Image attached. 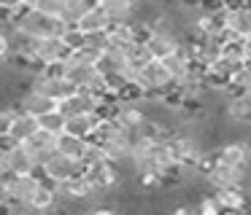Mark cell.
<instances>
[{
  "label": "cell",
  "instance_id": "8992f818",
  "mask_svg": "<svg viewBox=\"0 0 251 215\" xmlns=\"http://www.w3.org/2000/svg\"><path fill=\"white\" fill-rule=\"evenodd\" d=\"M6 159H8V172H14V175H38V170H41L38 159L27 148V143H11L8 140Z\"/></svg>",
  "mask_w": 251,
  "mask_h": 215
},
{
  "label": "cell",
  "instance_id": "7a4b0ae2",
  "mask_svg": "<svg viewBox=\"0 0 251 215\" xmlns=\"http://www.w3.org/2000/svg\"><path fill=\"white\" fill-rule=\"evenodd\" d=\"M205 183L213 191H229V188L246 191L251 183V175L249 170H240V167H227V164H219V161H211L205 170Z\"/></svg>",
  "mask_w": 251,
  "mask_h": 215
},
{
  "label": "cell",
  "instance_id": "f546056e",
  "mask_svg": "<svg viewBox=\"0 0 251 215\" xmlns=\"http://www.w3.org/2000/svg\"><path fill=\"white\" fill-rule=\"evenodd\" d=\"M41 0H25V5H30V8H38Z\"/></svg>",
  "mask_w": 251,
  "mask_h": 215
},
{
  "label": "cell",
  "instance_id": "83f0119b",
  "mask_svg": "<svg viewBox=\"0 0 251 215\" xmlns=\"http://www.w3.org/2000/svg\"><path fill=\"white\" fill-rule=\"evenodd\" d=\"M0 8L14 11V14H17L19 8H25V0H0Z\"/></svg>",
  "mask_w": 251,
  "mask_h": 215
},
{
  "label": "cell",
  "instance_id": "3957f363",
  "mask_svg": "<svg viewBox=\"0 0 251 215\" xmlns=\"http://www.w3.org/2000/svg\"><path fill=\"white\" fill-rule=\"evenodd\" d=\"M38 175L49 177V180H54V183H68V180H73V177L87 175V167H84L78 159H71V156H65V153L57 150V153H51L49 159L41 164Z\"/></svg>",
  "mask_w": 251,
  "mask_h": 215
},
{
  "label": "cell",
  "instance_id": "9c48e42d",
  "mask_svg": "<svg viewBox=\"0 0 251 215\" xmlns=\"http://www.w3.org/2000/svg\"><path fill=\"white\" fill-rule=\"evenodd\" d=\"M33 89H38V91H44L46 97L62 102V100H68L71 94H76L78 86L73 84V81H68V78H44L41 73H35L33 75Z\"/></svg>",
  "mask_w": 251,
  "mask_h": 215
},
{
  "label": "cell",
  "instance_id": "1f68e13d",
  "mask_svg": "<svg viewBox=\"0 0 251 215\" xmlns=\"http://www.w3.org/2000/svg\"><path fill=\"white\" fill-rule=\"evenodd\" d=\"M95 3H103V0H95Z\"/></svg>",
  "mask_w": 251,
  "mask_h": 215
},
{
  "label": "cell",
  "instance_id": "30bf717a",
  "mask_svg": "<svg viewBox=\"0 0 251 215\" xmlns=\"http://www.w3.org/2000/svg\"><path fill=\"white\" fill-rule=\"evenodd\" d=\"M143 41L154 59H168L181 48V35H176V32H146Z\"/></svg>",
  "mask_w": 251,
  "mask_h": 215
},
{
  "label": "cell",
  "instance_id": "484cf974",
  "mask_svg": "<svg viewBox=\"0 0 251 215\" xmlns=\"http://www.w3.org/2000/svg\"><path fill=\"white\" fill-rule=\"evenodd\" d=\"M8 59H11V41L6 30H0V64H6Z\"/></svg>",
  "mask_w": 251,
  "mask_h": 215
},
{
  "label": "cell",
  "instance_id": "7402d4cb",
  "mask_svg": "<svg viewBox=\"0 0 251 215\" xmlns=\"http://www.w3.org/2000/svg\"><path fill=\"white\" fill-rule=\"evenodd\" d=\"M38 124H41V129H46V132L62 134V132H65V124H68V116L60 110V108H57V110H51V113H46V116H41Z\"/></svg>",
  "mask_w": 251,
  "mask_h": 215
},
{
  "label": "cell",
  "instance_id": "9a60e30c",
  "mask_svg": "<svg viewBox=\"0 0 251 215\" xmlns=\"http://www.w3.org/2000/svg\"><path fill=\"white\" fill-rule=\"evenodd\" d=\"M38 129H41L38 118L30 116V113H25V110H17L14 124H11V132H8V140H11V143H27Z\"/></svg>",
  "mask_w": 251,
  "mask_h": 215
},
{
  "label": "cell",
  "instance_id": "f1b7e54d",
  "mask_svg": "<svg viewBox=\"0 0 251 215\" xmlns=\"http://www.w3.org/2000/svg\"><path fill=\"white\" fill-rule=\"evenodd\" d=\"M243 51H246V62H251V38H243Z\"/></svg>",
  "mask_w": 251,
  "mask_h": 215
},
{
  "label": "cell",
  "instance_id": "277c9868",
  "mask_svg": "<svg viewBox=\"0 0 251 215\" xmlns=\"http://www.w3.org/2000/svg\"><path fill=\"white\" fill-rule=\"evenodd\" d=\"M0 180L6 186L8 204H22V207L33 204V196L41 186V175H14V172H6Z\"/></svg>",
  "mask_w": 251,
  "mask_h": 215
},
{
  "label": "cell",
  "instance_id": "4dcf8cb0",
  "mask_svg": "<svg viewBox=\"0 0 251 215\" xmlns=\"http://www.w3.org/2000/svg\"><path fill=\"white\" fill-rule=\"evenodd\" d=\"M240 215H251V207H249V210H243V213H240Z\"/></svg>",
  "mask_w": 251,
  "mask_h": 215
},
{
  "label": "cell",
  "instance_id": "6da1fadb",
  "mask_svg": "<svg viewBox=\"0 0 251 215\" xmlns=\"http://www.w3.org/2000/svg\"><path fill=\"white\" fill-rule=\"evenodd\" d=\"M17 27L33 38H62L71 24L62 16H51V14H44L41 8L25 5V8L17 11Z\"/></svg>",
  "mask_w": 251,
  "mask_h": 215
},
{
  "label": "cell",
  "instance_id": "d4e9b609",
  "mask_svg": "<svg viewBox=\"0 0 251 215\" xmlns=\"http://www.w3.org/2000/svg\"><path fill=\"white\" fill-rule=\"evenodd\" d=\"M38 8L44 14H51V16H62L65 14V0H41Z\"/></svg>",
  "mask_w": 251,
  "mask_h": 215
},
{
  "label": "cell",
  "instance_id": "5bb4252c",
  "mask_svg": "<svg viewBox=\"0 0 251 215\" xmlns=\"http://www.w3.org/2000/svg\"><path fill=\"white\" fill-rule=\"evenodd\" d=\"M100 5L108 14L111 27L114 24H135V0H103Z\"/></svg>",
  "mask_w": 251,
  "mask_h": 215
},
{
  "label": "cell",
  "instance_id": "d6986e66",
  "mask_svg": "<svg viewBox=\"0 0 251 215\" xmlns=\"http://www.w3.org/2000/svg\"><path fill=\"white\" fill-rule=\"evenodd\" d=\"M122 134H125V129L119 127V121H116V118H100L89 140H92L95 145H100V148H103V145H108L111 140L122 137Z\"/></svg>",
  "mask_w": 251,
  "mask_h": 215
},
{
  "label": "cell",
  "instance_id": "7c38bea8",
  "mask_svg": "<svg viewBox=\"0 0 251 215\" xmlns=\"http://www.w3.org/2000/svg\"><path fill=\"white\" fill-rule=\"evenodd\" d=\"M68 64V81H73V84L78 86V89L87 91L89 86L95 84V78L100 75L98 64H89V62H78V59H65Z\"/></svg>",
  "mask_w": 251,
  "mask_h": 215
},
{
  "label": "cell",
  "instance_id": "2e32d148",
  "mask_svg": "<svg viewBox=\"0 0 251 215\" xmlns=\"http://www.w3.org/2000/svg\"><path fill=\"white\" fill-rule=\"evenodd\" d=\"M57 137H60V134L46 132V129H38V132H35L33 137L27 140V148L35 153V159H38V167L44 164V161L49 159L51 153H57Z\"/></svg>",
  "mask_w": 251,
  "mask_h": 215
},
{
  "label": "cell",
  "instance_id": "603a6c76",
  "mask_svg": "<svg viewBox=\"0 0 251 215\" xmlns=\"http://www.w3.org/2000/svg\"><path fill=\"white\" fill-rule=\"evenodd\" d=\"M62 41H65V46L71 48V51H78V48L87 46V32H81L78 27H68V32L62 35Z\"/></svg>",
  "mask_w": 251,
  "mask_h": 215
},
{
  "label": "cell",
  "instance_id": "ffe728a7",
  "mask_svg": "<svg viewBox=\"0 0 251 215\" xmlns=\"http://www.w3.org/2000/svg\"><path fill=\"white\" fill-rule=\"evenodd\" d=\"M98 121H100L98 113H81V116H68L65 132L78 134V137H92V132H95V127H98Z\"/></svg>",
  "mask_w": 251,
  "mask_h": 215
},
{
  "label": "cell",
  "instance_id": "8fae6325",
  "mask_svg": "<svg viewBox=\"0 0 251 215\" xmlns=\"http://www.w3.org/2000/svg\"><path fill=\"white\" fill-rule=\"evenodd\" d=\"M100 108V100L95 94H89V91L78 89L76 94H71L68 100L60 102V110L65 113V116H81V113H98Z\"/></svg>",
  "mask_w": 251,
  "mask_h": 215
},
{
  "label": "cell",
  "instance_id": "cb8c5ba5",
  "mask_svg": "<svg viewBox=\"0 0 251 215\" xmlns=\"http://www.w3.org/2000/svg\"><path fill=\"white\" fill-rule=\"evenodd\" d=\"M14 105H0V140H8V132H11V124H14Z\"/></svg>",
  "mask_w": 251,
  "mask_h": 215
},
{
  "label": "cell",
  "instance_id": "4fadbf2b",
  "mask_svg": "<svg viewBox=\"0 0 251 215\" xmlns=\"http://www.w3.org/2000/svg\"><path fill=\"white\" fill-rule=\"evenodd\" d=\"M78 30L81 32H87V35H95V32H108L111 30V19H108V14H105V8L100 3H95L92 8L87 11V14L78 19Z\"/></svg>",
  "mask_w": 251,
  "mask_h": 215
},
{
  "label": "cell",
  "instance_id": "4316f807",
  "mask_svg": "<svg viewBox=\"0 0 251 215\" xmlns=\"http://www.w3.org/2000/svg\"><path fill=\"white\" fill-rule=\"evenodd\" d=\"M6 148H8V140H0V177L8 172V159H6Z\"/></svg>",
  "mask_w": 251,
  "mask_h": 215
},
{
  "label": "cell",
  "instance_id": "ac0fdd59",
  "mask_svg": "<svg viewBox=\"0 0 251 215\" xmlns=\"http://www.w3.org/2000/svg\"><path fill=\"white\" fill-rule=\"evenodd\" d=\"M229 32L238 38H251V3L229 8Z\"/></svg>",
  "mask_w": 251,
  "mask_h": 215
},
{
  "label": "cell",
  "instance_id": "52a82bcc",
  "mask_svg": "<svg viewBox=\"0 0 251 215\" xmlns=\"http://www.w3.org/2000/svg\"><path fill=\"white\" fill-rule=\"evenodd\" d=\"M71 48L65 46L62 38H35V46H33V59L44 67V64L51 62H65Z\"/></svg>",
  "mask_w": 251,
  "mask_h": 215
},
{
  "label": "cell",
  "instance_id": "ba28073f",
  "mask_svg": "<svg viewBox=\"0 0 251 215\" xmlns=\"http://www.w3.org/2000/svg\"><path fill=\"white\" fill-rule=\"evenodd\" d=\"M57 108H60V102L51 100V97H46L44 91H38V89H30L27 94H22L17 102H14V110H25V113H30V116H35V118L46 116V113L57 110Z\"/></svg>",
  "mask_w": 251,
  "mask_h": 215
},
{
  "label": "cell",
  "instance_id": "44dd1931",
  "mask_svg": "<svg viewBox=\"0 0 251 215\" xmlns=\"http://www.w3.org/2000/svg\"><path fill=\"white\" fill-rule=\"evenodd\" d=\"M92 5H95V0H65V14H62V19L71 27H76L78 19H81Z\"/></svg>",
  "mask_w": 251,
  "mask_h": 215
},
{
  "label": "cell",
  "instance_id": "e0dca14e",
  "mask_svg": "<svg viewBox=\"0 0 251 215\" xmlns=\"http://www.w3.org/2000/svg\"><path fill=\"white\" fill-rule=\"evenodd\" d=\"M89 145H92L89 137H78V134H71V132H62L60 137H57V150L71 156V159H78V161L87 156Z\"/></svg>",
  "mask_w": 251,
  "mask_h": 215
},
{
  "label": "cell",
  "instance_id": "5b68a950",
  "mask_svg": "<svg viewBox=\"0 0 251 215\" xmlns=\"http://www.w3.org/2000/svg\"><path fill=\"white\" fill-rule=\"evenodd\" d=\"M211 156L219 164L249 170L251 167V140H229V143H222L219 148L211 150Z\"/></svg>",
  "mask_w": 251,
  "mask_h": 215
}]
</instances>
